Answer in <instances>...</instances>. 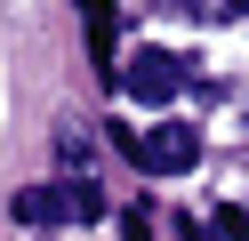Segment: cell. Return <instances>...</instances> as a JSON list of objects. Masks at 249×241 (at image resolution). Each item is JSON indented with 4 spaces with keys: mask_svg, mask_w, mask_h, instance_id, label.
Wrapping results in <instances>:
<instances>
[{
    "mask_svg": "<svg viewBox=\"0 0 249 241\" xmlns=\"http://www.w3.org/2000/svg\"><path fill=\"white\" fill-rule=\"evenodd\" d=\"M137 169H153V177H185V169H201V129H185V121H161V129H137Z\"/></svg>",
    "mask_w": 249,
    "mask_h": 241,
    "instance_id": "cell-1",
    "label": "cell"
},
{
    "mask_svg": "<svg viewBox=\"0 0 249 241\" xmlns=\"http://www.w3.org/2000/svg\"><path fill=\"white\" fill-rule=\"evenodd\" d=\"M65 217H81V225H97V217H105V193L89 185V177H72V185H65Z\"/></svg>",
    "mask_w": 249,
    "mask_h": 241,
    "instance_id": "cell-5",
    "label": "cell"
},
{
    "mask_svg": "<svg viewBox=\"0 0 249 241\" xmlns=\"http://www.w3.org/2000/svg\"><path fill=\"white\" fill-rule=\"evenodd\" d=\"M17 225H65V185H24L17 193Z\"/></svg>",
    "mask_w": 249,
    "mask_h": 241,
    "instance_id": "cell-3",
    "label": "cell"
},
{
    "mask_svg": "<svg viewBox=\"0 0 249 241\" xmlns=\"http://www.w3.org/2000/svg\"><path fill=\"white\" fill-rule=\"evenodd\" d=\"M121 241H153V217H145V209H129V217H121Z\"/></svg>",
    "mask_w": 249,
    "mask_h": 241,
    "instance_id": "cell-7",
    "label": "cell"
},
{
    "mask_svg": "<svg viewBox=\"0 0 249 241\" xmlns=\"http://www.w3.org/2000/svg\"><path fill=\"white\" fill-rule=\"evenodd\" d=\"M121 89H129L137 105H169V96L185 89V56H169V48H137V56L121 64Z\"/></svg>",
    "mask_w": 249,
    "mask_h": 241,
    "instance_id": "cell-2",
    "label": "cell"
},
{
    "mask_svg": "<svg viewBox=\"0 0 249 241\" xmlns=\"http://www.w3.org/2000/svg\"><path fill=\"white\" fill-rule=\"evenodd\" d=\"M217 241H249V217H241V209H217Z\"/></svg>",
    "mask_w": 249,
    "mask_h": 241,
    "instance_id": "cell-6",
    "label": "cell"
},
{
    "mask_svg": "<svg viewBox=\"0 0 249 241\" xmlns=\"http://www.w3.org/2000/svg\"><path fill=\"white\" fill-rule=\"evenodd\" d=\"M113 32H121L113 8H89V48H97V73H105V80H113Z\"/></svg>",
    "mask_w": 249,
    "mask_h": 241,
    "instance_id": "cell-4",
    "label": "cell"
}]
</instances>
